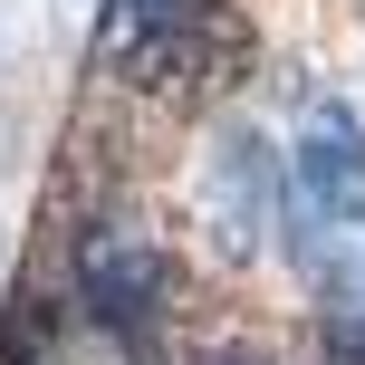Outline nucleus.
I'll list each match as a JSON object with an SVG mask.
<instances>
[{
    "mask_svg": "<svg viewBox=\"0 0 365 365\" xmlns=\"http://www.w3.org/2000/svg\"><path fill=\"white\" fill-rule=\"evenodd\" d=\"M356 10H365V0H356Z\"/></svg>",
    "mask_w": 365,
    "mask_h": 365,
    "instance_id": "obj_7",
    "label": "nucleus"
},
{
    "mask_svg": "<svg viewBox=\"0 0 365 365\" xmlns=\"http://www.w3.org/2000/svg\"><path fill=\"white\" fill-rule=\"evenodd\" d=\"M0 365H68V356H58V336H48V317H38V289H19L10 327H0Z\"/></svg>",
    "mask_w": 365,
    "mask_h": 365,
    "instance_id": "obj_6",
    "label": "nucleus"
},
{
    "mask_svg": "<svg viewBox=\"0 0 365 365\" xmlns=\"http://www.w3.org/2000/svg\"><path fill=\"white\" fill-rule=\"evenodd\" d=\"M356 240H365V115L336 87H308L279 154V250L317 289Z\"/></svg>",
    "mask_w": 365,
    "mask_h": 365,
    "instance_id": "obj_1",
    "label": "nucleus"
},
{
    "mask_svg": "<svg viewBox=\"0 0 365 365\" xmlns=\"http://www.w3.org/2000/svg\"><path fill=\"white\" fill-rule=\"evenodd\" d=\"M68 289H77V308H87L135 365H154V346H164V327H173V250H164L135 212L77 221V240H68Z\"/></svg>",
    "mask_w": 365,
    "mask_h": 365,
    "instance_id": "obj_2",
    "label": "nucleus"
},
{
    "mask_svg": "<svg viewBox=\"0 0 365 365\" xmlns=\"http://www.w3.org/2000/svg\"><path fill=\"white\" fill-rule=\"evenodd\" d=\"M182 10H192V0H96V68L115 77V68H125V58L145 48L154 29H173Z\"/></svg>",
    "mask_w": 365,
    "mask_h": 365,
    "instance_id": "obj_5",
    "label": "nucleus"
},
{
    "mask_svg": "<svg viewBox=\"0 0 365 365\" xmlns=\"http://www.w3.org/2000/svg\"><path fill=\"white\" fill-rule=\"evenodd\" d=\"M212 231L231 250H259V231H279V154L250 125H231L212 145Z\"/></svg>",
    "mask_w": 365,
    "mask_h": 365,
    "instance_id": "obj_4",
    "label": "nucleus"
},
{
    "mask_svg": "<svg viewBox=\"0 0 365 365\" xmlns=\"http://www.w3.org/2000/svg\"><path fill=\"white\" fill-rule=\"evenodd\" d=\"M250 77V19L231 0H192L173 29H154L145 48L115 68V87H135L145 106H212Z\"/></svg>",
    "mask_w": 365,
    "mask_h": 365,
    "instance_id": "obj_3",
    "label": "nucleus"
}]
</instances>
